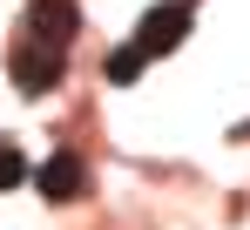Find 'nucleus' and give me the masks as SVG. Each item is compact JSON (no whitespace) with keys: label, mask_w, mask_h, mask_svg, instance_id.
<instances>
[{"label":"nucleus","mask_w":250,"mask_h":230,"mask_svg":"<svg viewBox=\"0 0 250 230\" xmlns=\"http://www.w3.org/2000/svg\"><path fill=\"white\" fill-rule=\"evenodd\" d=\"M183 34H189V0H163V7H149V14H142V27H135L128 47L149 61V54H176Z\"/></svg>","instance_id":"nucleus-1"},{"label":"nucleus","mask_w":250,"mask_h":230,"mask_svg":"<svg viewBox=\"0 0 250 230\" xmlns=\"http://www.w3.org/2000/svg\"><path fill=\"white\" fill-rule=\"evenodd\" d=\"M7 68H14V88L21 95H47V88H61V75H68V61L54 47H41V41H21Z\"/></svg>","instance_id":"nucleus-2"},{"label":"nucleus","mask_w":250,"mask_h":230,"mask_svg":"<svg viewBox=\"0 0 250 230\" xmlns=\"http://www.w3.org/2000/svg\"><path fill=\"white\" fill-rule=\"evenodd\" d=\"M34 190H41L47 203H75V196H88V162L68 156V149H54L41 169H34Z\"/></svg>","instance_id":"nucleus-3"},{"label":"nucleus","mask_w":250,"mask_h":230,"mask_svg":"<svg viewBox=\"0 0 250 230\" xmlns=\"http://www.w3.org/2000/svg\"><path fill=\"white\" fill-rule=\"evenodd\" d=\"M27 27H34V41H41V47H54V54H61L68 41L82 34V7H75V0H34V21H27Z\"/></svg>","instance_id":"nucleus-4"},{"label":"nucleus","mask_w":250,"mask_h":230,"mask_svg":"<svg viewBox=\"0 0 250 230\" xmlns=\"http://www.w3.org/2000/svg\"><path fill=\"white\" fill-rule=\"evenodd\" d=\"M135 75H142V54H135V47H115V54H108V81H115V88H128Z\"/></svg>","instance_id":"nucleus-5"},{"label":"nucleus","mask_w":250,"mask_h":230,"mask_svg":"<svg viewBox=\"0 0 250 230\" xmlns=\"http://www.w3.org/2000/svg\"><path fill=\"white\" fill-rule=\"evenodd\" d=\"M14 183H27V156L14 142H0V190H14Z\"/></svg>","instance_id":"nucleus-6"}]
</instances>
